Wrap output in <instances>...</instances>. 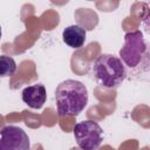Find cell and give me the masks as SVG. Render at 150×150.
Returning <instances> with one entry per match:
<instances>
[{"mask_svg": "<svg viewBox=\"0 0 150 150\" xmlns=\"http://www.w3.org/2000/svg\"><path fill=\"white\" fill-rule=\"evenodd\" d=\"M103 130L94 121H82L74 127V137L76 144L82 150H96L102 141Z\"/></svg>", "mask_w": 150, "mask_h": 150, "instance_id": "277c9868", "label": "cell"}, {"mask_svg": "<svg viewBox=\"0 0 150 150\" xmlns=\"http://www.w3.org/2000/svg\"><path fill=\"white\" fill-rule=\"evenodd\" d=\"M146 54V43L141 30L129 32L124 35V45L120 49L121 61L129 68L137 67Z\"/></svg>", "mask_w": 150, "mask_h": 150, "instance_id": "3957f363", "label": "cell"}, {"mask_svg": "<svg viewBox=\"0 0 150 150\" xmlns=\"http://www.w3.org/2000/svg\"><path fill=\"white\" fill-rule=\"evenodd\" d=\"M28 135L16 125H6L0 130V150H29Z\"/></svg>", "mask_w": 150, "mask_h": 150, "instance_id": "5b68a950", "label": "cell"}, {"mask_svg": "<svg viewBox=\"0 0 150 150\" xmlns=\"http://www.w3.org/2000/svg\"><path fill=\"white\" fill-rule=\"evenodd\" d=\"M47 91L43 84L36 83L22 90V101L33 109H41L46 102Z\"/></svg>", "mask_w": 150, "mask_h": 150, "instance_id": "8992f818", "label": "cell"}, {"mask_svg": "<svg viewBox=\"0 0 150 150\" xmlns=\"http://www.w3.org/2000/svg\"><path fill=\"white\" fill-rule=\"evenodd\" d=\"M87 32L84 28L77 25L68 26L62 32V39L66 45L71 48H80L84 45Z\"/></svg>", "mask_w": 150, "mask_h": 150, "instance_id": "52a82bcc", "label": "cell"}, {"mask_svg": "<svg viewBox=\"0 0 150 150\" xmlns=\"http://www.w3.org/2000/svg\"><path fill=\"white\" fill-rule=\"evenodd\" d=\"M0 39H1V27H0Z\"/></svg>", "mask_w": 150, "mask_h": 150, "instance_id": "9c48e42d", "label": "cell"}, {"mask_svg": "<svg viewBox=\"0 0 150 150\" xmlns=\"http://www.w3.org/2000/svg\"><path fill=\"white\" fill-rule=\"evenodd\" d=\"M16 70V63L13 57L0 55V76L7 77L12 76Z\"/></svg>", "mask_w": 150, "mask_h": 150, "instance_id": "ba28073f", "label": "cell"}, {"mask_svg": "<svg viewBox=\"0 0 150 150\" xmlns=\"http://www.w3.org/2000/svg\"><path fill=\"white\" fill-rule=\"evenodd\" d=\"M93 73L101 86L110 89L117 88L127 77L123 62L111 54H101L93 64Z\"/></svg>", "mask_w": 150, "mask_h": 150, "instance_id": "7a4b0ae2", "label": "cell"}, {"mask_svg": "<svg viewBox=\"0 0 150 150\" xmlns=\"http://www.w3.org/2000/svg\"><path fill=\"white\" fill-rule=\"evenodd\" d=\"M55 102L60 117L76 116L88 103L87 87L80 81L66 80L56 87Z\"/></svg>", "mask_w": 150, "mask_h": 150, "instance_id": "6da1fadb", "label": "cell"}]
</instances>
